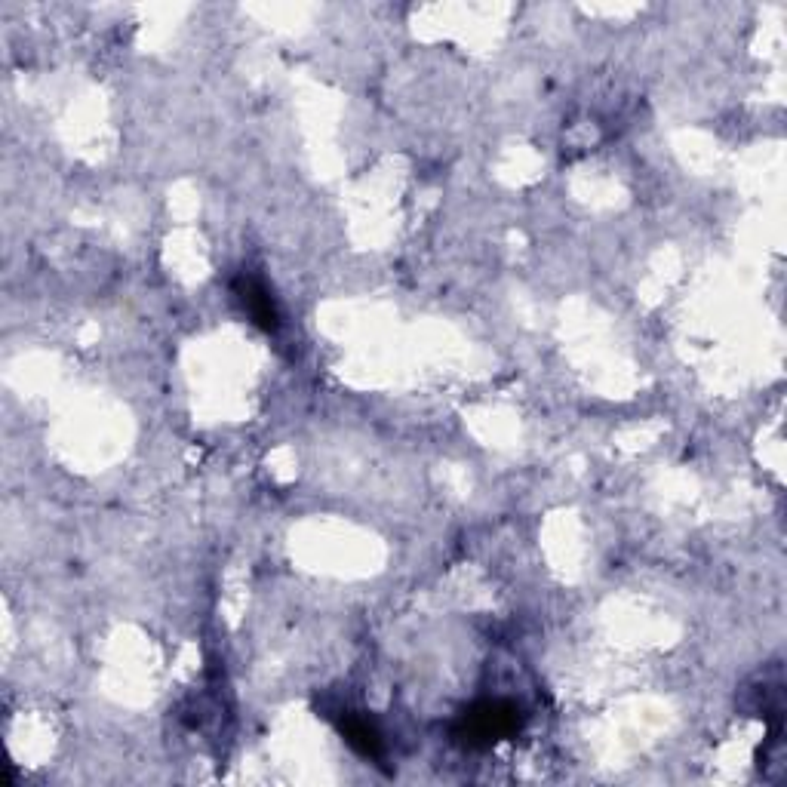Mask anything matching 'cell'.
<instances>
[{
    "instance_id": "cell-1",
    "label": "cell",
    "mask_w": 787,
    "mask_h": 787,
    "mask_svg": "<svg viewBox=\"0 0 787 787\" xmlns=\"http://www.w3.org/2000/svg\"><path fill=\"white\" fill-rule=\"evenodd\" d=\"M520 726V711L511 701H486L462 720V738L468 744H492Z\"/></svg>"
},
{
    "instance_id": "cell-2",
    "label": "cell",
    "mask_w": 787,
    "mask_h": 787,
    "mask_svg": "<svg viewBox=\"0 0 787 787\" xmlns=\"http://www.w3.org/2000/svg\"><path fill=\"white\" fill-rule=\"evenodd\" d=\"M240 302H243V308L250 311V317H253L262 329H268V333H274V329L280 326L277 308H274V302H271V296L265 293L262 283H256V280L240 283Z\"/></svg>"
},
{
    "instance_id": "cell-3",
    "label": "cell",
    "mask_w": 787,
    "mask_h": 787,
    "mask_svg": "<svg viewBox=\"0 0 787 787\" xmlns=\"http://www.w3.org/2000/svg\"><path fill=\"white\" fill-rule=\"evenodd\" d=\"M342 732H345L348 744H354L360 754H366V757H379L382 754V735L366 717H348L342 723Z\"/></svg>"
}]
</instances>
